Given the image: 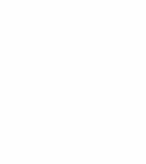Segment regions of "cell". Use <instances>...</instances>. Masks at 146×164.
<instances>
[]
</instances>
